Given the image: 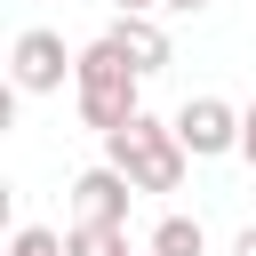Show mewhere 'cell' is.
<instances>
[{
  "label": "cell",
  "instance_id": "cell-11",
  "mask_svg": "<svg viewBox=\"0 0 256 256\" xmlns=\"http://www.w3.org/2000/svg\"><path fill=\"white\" fill-rule=\"evenodd\" d=\"M112 16H168V0H112Z\"/></svg>",
  "mask_w": 256,
  "mask_h": 256
},
{
  "label": "cell",
  "instance_id": "cell-14",
  "mask_svg": "<svg viewBox=\"0 0 256 256\" xmlns=\"http://www.w3.org/2000/svg\"><path fill=\"white\" fill-rule=\"evenodd\" d=\"M136 256H152V248H136Z\"/></svg>",
  "mask_w": 256,
  "mask_h": 256
},
{
  "label": "cell",
  "instance_id": "cell-5",
  "mask_svg": "<svg viewBox=\"0 0 256 256\" xmlns=\"http://www.w3.org/2000/svg\"><path fill=\"white\" fill-rule=\"evenodd\" d=\"M128 200H136V184L112 160H96V168L72 176V224H128Z\"/></svg>",
  "mask_w": 256,
  "mask_h": 256
},
{
  "label": "cell",
  "instance_id": "cell-8",
  "mask_svg": "<svg viewBox=\"0 0 256 256\" xmlns=\"http://www.w3.org/2000/svg\"><path fill=\"white\" fill-rule=\"evenodd\" d=\"M64 256H136L128 224H64Z\"/></svg>",
  "mask_w": 256,
  "mask_h": 256
},
{
  "label": "cell",
  "instance_id": "cell-3",
  "mask_svg": "<svg viewBox=\"0 0 256 256\" xmlns=\"http://www.w3.org/2000/svg\"><path fill=\"white\" fill-rule=\"evenodd\" d=\"M72 72H80V48H64V32L24 24V32L8 40V80H16V96H56Z\"/></svg>",
  "mask_w": 256,
  "mask_h": 256
},
{
  "label": "cell",
  "instance_id": "cell-10",
  "mask_svg": "<svg viewBox=\"0 0 256 256\" xmlns=\"http://www.w3.org/2000/svg\"><path fill=\"white\" fill-rule=\"evenodd\" d=\"M240 160L256 168V104H240Z\"/></svg>",
  "mask_w": 256,
  "mask_h": 256
},
{
  "label": "cell",
  "instance_id": "cell-1",
  "mask_svg": "<svg viewBox=\"0 0 256 256\" xmlns=\"http://www.w3.org/2000/svg\"><path fill=\"white\" fill-rule=\"evenodd\" d=\"M72 112H80V128H96V136H112V128H128V120L144 112V72L120 56V40H112V32H96V40L80 48Z\"/></svg>",
  "mask_w": 256,
  "mask_h": 256
},
{
  "label": "cell",
  "instance_id": "cell-9",
  "mask_svg": "<svg viewBox=\"0 0 256 256\" xmlns=\"http://www.w3.org/2000/svg\"><path fill=\"white\" fill-rule=\"evenodd\" d=\"M8 256H64V232H48V224H16Z\"/></svg>",
  "mask_w": 256,
  "mask_h": 256
},
{
  "label": "cell",
  "instance_id": "cell-7",
  "mask_svg": "<svg viewBox=\"0 0 256 256\" xmlns=\"http://www.w3.org/2000/svg\"><path fill=\"white\" fill-rule=\"evenodd\" d=\"M152 256H208V224L200 216H184V208H168L160 224H152V240H144Z\"/></svg>",
  "mask_w": 256,
  "mask_h": 256
},
{
  "label": "cell",
  "instance_id": "cell-2",
  "mask_svg": "<svg viewBox=\"0 0 256 256\" xmlns=\"http://www.w3.org/2000/svg\"><path fill=\"white\" fill-rule=\"evenodd\" d=\"M104 160L136 192H184V168H192V152L176 144V120H152V112H136L128 128H112L104 136Z\"/></svg>",
  "mask_w": 256,
  "mask_h": 256
},
{
  "label": "cell",
  "instance_id": "cell-12",
  "mask_svg": "<svg viewBox=\"0 0 256 256\" xmlns=\"http://www.w3.org/2000/svg\"><path fill=\"white\" fill-rule=\"evenodd\" d=\"M232 256H256V224H240V232H232Z\"/></svg>",
  "mask_w": 256,
  "mask_h": 256
},
{
  "label": "cell",
  "instance_id": "cell-13",
  "mask_svg": "<svg viewBox=\"0 0 256 256\" xmlns=\"http://www.w3.org/2000/svg\"><path fill=\"white\" fill-rule=\"evenodd\" d=\"M200 8H216V0H168V16H200Z\"/></svg>",
  "mask_w": 256,
  "mask_h": 256
},
{
  "label": "cell",
  "instance_id": "cell-4",
  "mask_svg": "<svg viewBox=\"0 0 256 256\" xmlns=\"http://www.w3.org/2000/svg\"><path fill=\"white\" fill-rule=\"evenodd\" d=\"M176 144H184L192 160L240 152V104H224V96H184V104H176Z\"/></svg>",
  "mask_w": 256,
  "mask_h": 256
},
{
  "label": "cell",
  "instance_id": "cell-6",
  "mask_svg": "<svg viewBox=\"0 0 256 256\" xmlns=\"http://www.w3.org/2000/svg\"><path fill=\"white\" fill-rule=\"evenodd\" d=\"M104 32L120 40V56H128L144 80H152V72H168V56H176V48H168V32H160V16H112Z\"/></svg>",
  "mask_w": 256,
  "mask_h": 256
}]
</instances>
